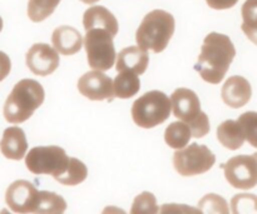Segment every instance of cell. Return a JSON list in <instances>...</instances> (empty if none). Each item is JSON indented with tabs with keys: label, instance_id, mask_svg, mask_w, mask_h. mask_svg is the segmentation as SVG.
Returning <instances> with one entry per match:
<instances>
[{
	"label": "cell",
	"instance_id": "obj_1",
	"mask_svg": "<svg viewBox=\"0 0 257 214\" xmlns=\"http://www.w3.org/2000/svg\"><path fill=\"white\" fill-rule=\"evenodd\" d=\"M235 55V45L227 35L216 32L210 33L203 40L195 69L205 82L220 84L230 69Z\"/></svg>",
	"mask_w": 257,
	"mask_h": 214
},
{
	"label": "cell",
	"instance_id": "obj_2",
	"mask_svg": "<svg viewBox=\"0 0 257 214\" xmlns=\"http://www.w3.org/2000/svg\"><path fill=\"white\" fill-rule=\"evenodd\" d=\"M45 98L42 84L34 79H22L13 88L4 104V117L12 124L29 119Z\"/></svg>",
	"mask_w": 257,
	"mask_h": 214
},
{
	"label": "cell",
	"instance_id": "obj_3",
	"mask_svg": "<svg viewBox=\"0 0 257 214\" xmlns=\"http://www.w3.org/2000/svg\"><path fill=\"white\" fill-rule=\"evenodd\" d=\"M175 18L166 10L156 9L143 18L136 33L138 47L161 53L167 48L175 33Z\"/></svg>",
	"mask_w": 257,
	"mask_h": 214
},
{
	"label": "cell",
	"instance_id": "obj_4",
	"mask_svg": "<svg viewBox=\"0 0 257 214\" xmlns=\"http://www.w3.org/2000/svg\"><path fill=\"white\" fill-rule=\"evenodd\" d=\"M171 99L160 90H151L138 98L132 105V119L138 127L151 129L170 118Z\"/></svg>",
	"mask_w": 257,
	"mask_h": 214
},
{
	"label": "cell",
	"instance_id": "obj_5",
	"mask_svg": "<svg viewBox=\"0 0 257 214\" xmlns=\"http://www.w3.org/2000/svg\"><path fill=\"white\" fill-rule=\"evenodd\" d=\"M113 35L102 28L87 30L84 48L88 65L94 70H109L117 60V53L113 43Z\"/></svg>",
	"mask_w": 257,
	"mask_h": 214
},
{
	"label": "cell",
	"instance_id": "obj_6",
	"mask_svg": "<svg viewBox=\"0 0 257 214\" xmlns=\"http://www.w3.org/2000/svg\"><path fill=\"white\" fill-rule=\"evenodd\" d=\"M69 163V157L63 148L57 145L35 147L25 155V165L33 174L53 175L59 177L65 172Z\"/></svg>",
	"mask_w": 257,
	"mask_h": 214
},
{
	"label": "cell",
	"instance_id": "obj_7",
	"mask_svg": "<svg viewBox=\"0 0 257 214\" xmlns=\"http://www.w3.org/2000/svg\"><path fill=\"white\" fill-rule=\"evenodd\" d=\"M216 157L206 145L192 143L188 147L177 149L173 154V165L178 174L183 177L200 175L213 167Z\"/></svg>",
	"mask_w": 257,
	"mask_h": 214
},
{
	"label": "cell",
	"instance_id": "obj_8",
	"mask_svg": "<svg viewBox=\"0 0 257 214\" xmlns=\"http://www.w3.org/2000/svg\"><path fill=\"white\" fill-rule=\"evenodd\" d=\"M226 180L236 189L248 190L257 185V159L255 155H236L221 165Z\"/></svg>",
	"mask_w": 257,
	"mask_h": 214
},
{
	"label": "cell",
	"instance_id": "obj_9",
	"mask_svg": "<svg viewBox=\"0 0 257 214\" xmlns=\"http://www.w3.org/2000/svg\"><path fill=\"white\" fill-rule=\"evenodd\" d=\"M5 202L15 213H35L39 202V190L29 180H15L8 187Z\"/></svg>",
	"mask_w": 257,
	"mask_h": 214
},
{
	"label": "cell",
	"instance_id": "obj_10",
	"mask_svg": "<svg viewBox=\"0 0 257 214\" xmlns=\"http://www.w3.org/2000/svg\"><path fill=\"white\" fill-rule=\"evenodd\" d=\"M78 90L89 100H113L115 97L113 80L102 70L93 69L83 74L78 80Z\"/></svg>",
	"mask_w": 257,
	"mask_h": 214
},
{
	"label": "cell",
	"instance_id": "obj_11",
	"mask_svg": "<svg viewBox=\"0 0 257 214\" xmlns=\"http://www.w3.org/2000/svg\"><path fill=\"white\" fill-rule=\"evenodd\" d=\"M59 53L45 43H37L27 53V65L30 72L39 77L53 74L59 67Z\"/></svg>",
	"mask_w": 257,
	"mask_h": 214
},
{
	"label": "cell",
	"instance_id": "obj_12",
	"mask_svg": "<svg viewBox=\"0 0 257 214\" xmlns=\"http://www.w3.org/2000/svg\"><path fill=\"white\" fill-rule=\"evenodd\" d=\"M173 115L182 122L192 123L200 115L201 103L197 94L188 88H178L171 95Z\"/></svg>",
	"mask_w": 257,
	"mask_h": 214
},
{
	"label": "cell",
	"instance_id": "obj_13",
	"mask_svg": "<svg viewBox=\"0 0 257 214\" xmlns=\"http://www.w3.org/2000/svg\"><path fill=\"white\" fill-rule=\"evenodd\" d=\"M222 100L226 105L238 109L250 102L252 95V88L250 82L241 75H233L228 78L222 87Z\"/></svg>",
	"mask_w": 257,
	"mask_h": 214
},
{
	"label": "cell",
	"instance_id": "obj_14",
	"mask_svg": "<svg viewBox=\"0 0 257 214\" xmlns=\"http://www.w3.org/2000/svg\"><path fill=\"white\" fill-rule=\"evenodd\" d=\"M0 150L8 159L22 160L24 155H27L28 150V142L24 130L19 127L7 128L0 140Z\"/></svg>",
	"mask_w": 257,
	"mask_h": 214
},
{
	"label": "cell",
	"instance_id": "obj_15",
	"mask_svg": "<svg viewBox=\"0 0 257 214\" xmlns=\"http://www.w3.org/2000/svg\"><path fill=\"white\" fill-rule=\"evenodd\" d=\"M52 43L59 54L73 55L82 49L84 39L75 28L62 25L53 32Z\"/></svg>",
	"mask_w": 257,
	"mask_h": 214
},
{
	"label": "cell",
	"instance_id": "obj_16",
	"mask_svg": "<svg viewBox=\"0 0 257 214\" xmlns=\"http://www.w3.org/2000/svg\"><path fill=\"white\" fill-rule=\"evenodd\" d=\"M148 63H150V57L147 50L142 49L141 47H128L117 54L115 69L117 72L132 70L138 75H142L147 70Z\"/></svg>",
	"mask_w": 257,
	"mask_h": 214
},
{
	"label": "cell",
	"instance_id": "obj_17",
	"mask_svg": "<svg viewBox=\"0 0 257 214\" xmlns=\"http://www.w3.org/2000/svg\"><path fill=\"white\" fill-rule=\"evenodd\" d=\"M83 25L85 32L94 28H102L108 30L113 37L118 34V22L117 18L104 7L94 5L85 10L83 15Z\"/></svg>",
	"mask_w": 257,
	"mask_h": 214
},
{
	"label": "cell",
	"instance_id": "obj_18",
	"mask_svg": "<svg viewBox=\"0 0 257 214\" xmlns=\"http://www.w3.org/2000/svg\"><path fill=\"white\" fill-rule=\"evenodd\" d=\"M217 139L230 150H237L245 143L246 137L238 120H225L217 127Z\"/></svg>",
	"mask_w": 257,
	"mask_h": 214
},
{
	"label": "cell",
	"instance_id": "obj_19",
	"mask_svg": "<svg viewBox=\"0 0 257 214\" xmlns=\"http://www.w3.org/2000/svg\"><path fill=\"white\" fill-rule=\"evenodd\" d=\"M114 84V95L119 99L132 98L140 92L141 82L137 73L132 70H122L118 72V75L113 80Z\"/></svg>",
	"mask_w": 257,
	"mask_h": 214
},
{
	"label": "cell",
	"instance_id": "obj_20",
	"mask_svg": "<svg viewBox=\"0 0 257 214\" xmlns=\"http://www.w3.org/2000/svg\"><path fill=\"white\" fill-rule=\"evenodd\" d=\"M192 138V130L185 122H173L166 128L165 140L168 147L173 149H182L187 147Z\"/></svg>",
	"mask_w": 257,
	"mask_h": 214
},
{
	"label": "cell",
	"instance_id": "obj_21",
	"mask_svg": "<svg viewBox=\"0 0 257 214\" xmlns=\"http://www.w3.org/2000/svg\"><path fill=\"white\" fill-rule=\"evenodd\" d=\"M88 177V168L82 160L77 158H69V163L63 174L55 178L57 182L64 185H78L84 182Z\"/></svg>",
	"mask_w": 257,
	"mask_h": 214
},
{
	"label": "cell",
	"instance_id": "obj_22",
	"mask_svg": "<svg viewBox=\"0 0 257 214\" xmlns=\"http://www.w3.org/2000/svg\"><path fill=\"white\" fill-rule=\"evenodd\" d=\"M67 209V202L62 195L47 190H39V202L35 213L62 214Z\"/></svg>",
	"mask_w": 257,
	"mask_h": 214
},
{
	"label": "cell",
	"instance_id": "obj_23",
	"mask_svg": "<svg viewBox=\"0 0 257 214\" xmlns=\"http://www.w3.org/2000/svg\"><path fill=\"white\" fill-rule=\"evenodd\" d=\"M242 25L241 29L246 37L257 45V0H246L241 9Z\"/></svg>",
	"mask_w": 257,
	"mask_h": 214
},
{
	"label": "cell",
	"instance_id": "obj_24",
	"mask_svg": "<svg viewBox=\"0 0 257 214\" xmlns=\"http://www.w3.org/2000/svg\"><path fill=\"white\" fill-rule=\"evenodd\" d=\"M60 0H29L28 2V17L32 22L40 23L49 18L59 5Z\"/></svg>",
	"mask_w": 257,
	"mask_h": 214
},
{
	"label": "cell",
	"instance_id": "obj_25",
	"mask_svg": "<svg viewBox=\"0 0 257 214\" xmlns=\"http://www.w3.org/2000/svg\"><path fill=\"white\" fill-rule=\"evenodd\" d=\"M160 210L155 195L151 192H143L133 200L131 214H156Z\"/></svg>",
	"mask_w": 257,
	"mask_h": 214
},
{
	"label": "cell",
	"instance_id": "obj_26",
	"mask_svg": "<svg viewBox=\"0 0 257 214\" xmlns=\"http://www.w3.org/2000/svg\"><path fill=\"white\" fill-rule=\"evenodd\" d=\"M231 209L235 214L257 213V195L250 193L236 194L231 199Z\"/></svg>",
	"mask_w": 257,
	"mask_h": 214
},
{
	"label": "cell",
	"instance_id": "obj_27",
	"mask_svg": "<svg viewBox=\"0 0 257 214\" xmlns=\"http://www.w3.org/2000/svg\"><path fill=\"white\" fill-rule=\"evenodd\" d=\"M198 210L203 213H223V214H227L230 212L228 209V205L227 202L223 199L222 197L217 194H211L205 195L202 199L198 202Z\"/></svg>",
	"mask_w": 257,
	"mask_h": 214
},
{
	"label": "cell",
	"instance_id": "obj_28",
	"mask_svg": "<svg viewBox=\"0 0 257 214\" xmlns=\"http://www.w3.org/2000/svg\"><path fill=\"white\" fill-rule=\"evenodd\" d=\"M238 123L245 132L248 144L257 148V112H246L238 117Z\"/></svg>",
	"mask_w": 257,
	"mask_h": 214
},
{
	"label": "cell",
	"instance_id": "obj_29",
	"mask_svg": "<svg viewBox=\"0 0 257 214\" xmlns=\"http://www.w3.org/2000/svg\"><path fill=\"white\" fill-rule=\"evenodd\" d=\"M188 127L192 130L193 138H203L210 132V120H208L207 114L201 112L200 115L192 123L188 124Z\"/></svg>",
	"mask_w": 257,
	"mask_h": 214
},
{
	"label": "cell",
	"instance_id": "obj_30",
	"mask_svg": "<svg viewBox=\"0 0 257 214\" xmlns=\"http://www.w3.org/2000/svg\"><path fill=\"white\" fill-rule=\"evenodd\" d=\"M10 70H12L10 58L4 52H0V82L9 75Z\"/></svg>",
	"mask_w": 257,
	"mask_h": 214
},
{
	"label": "cell",
	"instance_id": "obj_31",
	"mask_svg": "<svg viewBox=\"0 0 257 214\" xmlns=\"http://www.w3.org/2000/svg\"><path fill=\"white\" fill-rule=\"evenodd\" d=\"M208 7L215 10H225L235 7L238 0H206Z\"/></svg>",
	"mask_w": 257,
	"mask_h": 214
},
{
	"label": "cell",
	"instance_id": "obj_32",
	"mask_svg": "<svg viewBox=\"0 0 257 214\" xmlns=\"http://www.w3.org/2000/svg\"><path fill=\"white\" fill-rule=\"evenodd\" d=\"M82 3H84V4H95L97 2H99V0H80Z\"/></svg>",
	"mask_w": 257,
	"mask_h": 214
},
{
	"label": "cell",
	"instance_id": "obj_33",
	"mask_svg": "<svg viewBox=\"0 0 257 214\" xmlns=\"http://www.w3.org/2000/svg\"><path fill=\"white\" fill-rule=\"evenodd\" d=\"M3 30V19H2V17H0V32H2Z\"/></svg>",
	"mask_w": 257,
	"mask_h": 214
},
{
	"label": "cell",
	"instance_id": "obj_34",
	"mask_svg": "<svg viewBox=\"0 0 257 214\" xmlns=\"http://www.w3.org/2000/svg\"><path fill=\"white\" fill-rule=\"evenodd\" d=\"M253 155H255V158L257 159V153H255V154H253Z\"/></svg>",
	"mask_w": 257,
	"mask_h": 214
}]
</instances>
